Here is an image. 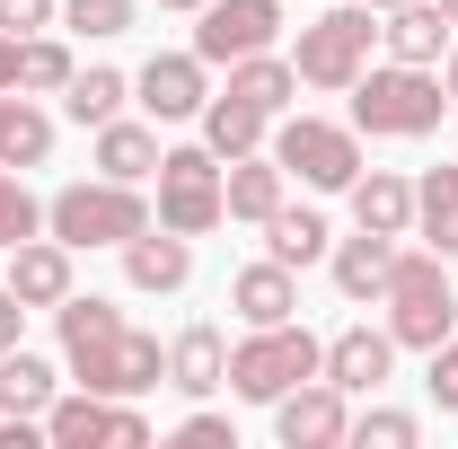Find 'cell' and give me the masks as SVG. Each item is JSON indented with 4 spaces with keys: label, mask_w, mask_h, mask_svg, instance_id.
Here are the masks:
<instances>
[{
    "label": "cell",
    "mask_w": 458,
    "mask_h": 449,
    "mask_svg": "<svg viewBox=\"0 0 458 449\" xmlns=\"http://www.w3.org/2000/svg\"><path fill=\"white\" fill-rule=\"evenodd\" d=\"M221 203H229V221H247V229H265L274 212L291 203V176L274 150H247V159H229L221 168Z\"/></svg>",
    "instance_id": "ac0fdd59"
},
{
    "label": "cell",
    "mask_w": 458,
    "mask_h": 449,
    "mask_svg": "<svg viewBox=\"0 0 458 449\" xmlns=\"http://www.w3.org/2000/svg\"><path fill=\"white\" fill-rule=\"evenodd\" d=\"M176 441H185V449H238V432H229V414H212V405H194V414L176 423Z\"/></svg>",
    "instance_id": "d590c367"
},
{
    "label": "cell",
    "mask_w": 458,
    "mask_h": 449,
    "mask_svg": "<svg viewBox=\"0 0 458 449\" xmlns=\"http://www.w3.org/2000/svg\"><path fill=\"white\" fill-rule=\"evenodd\" d=\"M388 265H397V238H379V229H352L327 247V274L352 309H379V291H388Z\"/></svg>",
    "instance_id": "d6986e66"
},
{
    "label": "cell",
    "mask_w": 458,
    "mask_h": 449,
    "mask_svg": "<svg viewBox=\"0 0 458 449\" xmlns=\"http://www.w3.org/2000/svg\"><path fill=\"white\" fill-rule=\"evenodd\" d=\"M194 123H203V150H212V159H247V150H265V132H274V114L265 106H247V97H229V89H212V106L194 114Z\"/></svg>",
    "instance_id": "cb8c5ba5"
},
{
    "label": "cell",
    "mask_w": 458,
    "mask_h": 449,
    "mask_svg": "<svg viewBox=\"0 0 458 449\" xmlns=\"http://www.w3.org/2000/svg\"><path fill=\"white\" fill-rule=\"evenodd\" d=\"M423 388H432V405L441 414H458V335L432 343V370H423Z\"/></svg>",
    "instance_id": "8d00e7d4"
},
{
    "label": "cell",
    "mask_w": 458,
    "mask_h": 449,
    "mask_svg": "<svg viewBox=\"0 0 458 449\" xmlns=\"http://www.w3.org/2000/svg\"><path fill=\"white\" fill-rule=\"evenodd\" d=\"M132 106L150 114V123H194V114L212 106V62L194 54H150L141 71H132Z\"/></svg>",
    "instance_id": "8fae6325"
},
{
    "label": "cell",
    "mask_w": 458,
    "mask_h": 449,
    "mask_svg": "<svg viewBox=\"0 0 458 449\" xmlns=\"http://www.w3.org/2000/svg\"><path fill=\"white\" fill-rule=\"evenodd\" d=\"M352 229L414 238V176H397V168H361V176H352Z\"/></svg>",
    "instance_id": "7402d4cb"
},
{
    "label": "cell",
    "mask_w": 458,
    "mask_h": 449,
    "mask_svg": "<svg viewBox=\"0 0 458 449\" xmlns=\"http://www.w3.org/2000/svg\"><path fill=\"white\" fill-rule=\"evenodd\" d=\"M62 361H71V388H98V396H150V388H168V343L141 335L132 318L106 326V335H89V343H71Z\"/></svg>",
    "instance_id": "52a82bcc"
},
{
    "label": "cell",
    "mask_w": 458,
    "mask_h": 449,
    "mask_svg": "<svg viewBox=\"0 0 458 449\" xmlns=\"http://www.w3.org/2000/svg\"><path fill=\"white\" fill-rule=\"evenodd\" d=\"M0 282H9L27 309H45V318L80 291V282H71V247H62L54 229H45V238H18V247H9V265H0Z\"/></svg>",
    "instance_id": "5bb4252c"
},
{
    "label": "cell",
    "mask_w": 458,
    "mask_h": 449,
    "mask_svg": "<svg viewBox=\"0 0 458 449\" xmlns=\"http://www.w3.org/2000/svg\"><path fill=\"white\" fill-rule=\"evenodd\" d=\"M450 18L432 9V0H397V9H379V54L388 62H423V71H441L450 62Z\"/></svg>",
    "instance_id": "e0dca14e"
},
{
    "label": "cell",
    "mask_w": 458,
    "mask_h": 449,
    "mask_svg": "<svg viewBox=\"0 0 458 449\" xmlns=\"http://www.w3.org/2000/svg\"><path fill=\"white\" fill-rule=\"evenodd\" d=\"M54 159V114L27 89H0V168H45Z\"/></svg>",
    "instance_id": "d4e9b609"
},
{
    "label": "cell",
    "mask_w": 458,
    "mask_h": 449,
    "mask_svg": "<svg viewBox=\"0 0 458 449\" xmlns=\"http://www.w3.org/2000/svg\"><path fill=\"white\" fill-rule=\"evenodd\" d=\"M361 9H397V0H361Z\"/></svg>",
    "instance_id": "7bdbcfd3"
},
{
    "label": "cell",
    "mask_w": 458,
    "mask_h": 449,
    "mask_svg": "<svg viewBox=\"0 0 458 449\" xmlns=\"http://www.w3.org/2000/svg\"><path fill=\"white\" fill-rule=\"evenodd\" d=\"M45 441L54 449H141L150 441V414H141V396L62 388L54 405H45Z\"/></svg>",
    "instance_id": "9c48e42d"
},
{
    "label": "cell",
    "mask_w": 458,
    "mask_h": 449,
    "mask_svg": "<svg viewBox=\"0 0 458 449\" xmlns=\"http://www.w3.org/2000/svg\"><path fill=\"white\" fill-rule=\"evenodd\" d=\"M159 203H150V221L176 229V238H212V229L229 221V203H221V159L203 150V141H176L168 159H159Z\"/></svg>",
    "instance_id": "ba28073f"
},
{
    "label": "cell",
    "mask_w": 458,
    "mask_h": 449,
    "mask_svg": "<svg viewBox=\"0 0 458 449\" xmlns=\"http://www.w3.org/2000/svg\"><path fill=\"white\" fill-rule=\"evenodd\" d=\"M114 256H123V282H132V291H150V300L194 282V238H176V229H159V221H150V229H132Z\"/></svg>",
    "instance_id": "9a60e30c"
},
{
    "label": "cell",
    "mask_w": 458,
    "mask_h": 449,
    "mask_svg": "<svg viewBox=\"0 0 458 449\" xmlns=\"http://www.w3.org/2000/svg\"><path fill=\"white\" fill-rule=\"evenodd\" d=\"M168 388L176 396H221L229 388V335H221V326H176V343H168Z\"/></svg>",
    "instance_id": "44dd1931"
},
{
    "label": "cell",
    "mask_w": 458,
    "mask_h": 449,
    "mask_svg": "<svg viewBox=\"0 0 458 449\" xmlns=\"http://www.w3.org/2000/svg\"><path fill=\"white\" fill-rule=\"evenodd\" d=\"M159 159H168V141H159V123L141 114H114V123H98V150H89V168L98 176H123V185H150L159 176Z\"/></svg>",
    "instance_id": "ffe728a7"
},
{
    "label": "cell",
    "mask_w": 458,
    "mask_h": 449,
    "mask_svg": "<svg viewBox=\"0 0 458 449\" xmlns=\"http://www.w3.org/2000/svg\"><path fill=\"white\" fill-rule=\"evenodd\" d=\"M414 238L458 265V168H423L414 176Z\"/></svg>",
    "instance_id": "484cf974"
},
{
    "label": "cell",
    "mask_w": 458,
    "mask_h": 449,
    "mask_svg": "<svg viewBox=\"0 0 458 449\" xmlns=\"http://www.w3.org/2000/svg\"><path fill=\"white\" fill-rule=\"evenodd\" d=\"M106 326H123V309H114V300H98V291H71V300L54 309L62 352H71V343H89V335H106Z\"/></svg>",
    "instance_id": "836d02e7"
},
{
    "label": "cell",
    "mask_w": 458,
    "mask_h": 449,
    "mask_svg": "<svg viewBox=\"0 0 458 449\" xmlns=\"http://www.w3.org/2000/svg\"><path fill=\"white\" fill-rule=\"evenodd\" d=\"M318 361H327V335H309L300 318L247 326V335L229 343V396H238V405H274V396H291L300 379H318Z\"/></svg>",
    "instance_id": "5b68a950"
},
{
    "label": "cell",
    "mask_w": 458,
    "mask_h": 449,
    "mask_svg": "<svg viewBox=\"0 0 458 449\" xmlns=\"http://www.w3.org/2000/svg\"><path fill=\"white\" fill-rule=\"evenodd\" d=\"M309 9H318V0H309Z\"/></svg>",
    "instance_id": "ee69618b"
},
{
    "label": "cell",
    "mask_w": 458,
    "mask_h": 449,
    "mask_svg": "<svg viewBox=\"0 0 458 449\" xmlns=\"http://www.w3.org/2000/svg\"><path fill=\"white\" fill-rule=\"evenodd\" d=\"M45 229H54L71 256H89V247H123L132 229H150V194L123 185V176H80V185L45 194Z\"/></svg>",
    "instance_id": "277c9868"
},
{
    "label": "cell",
    "mask_w": 458,
    "mask_h": 449,
    "mask_svg": "<svg viewBox=\"0 0 458 449\" xmlns=\"http://www.w3.org/2000/svg\"><path fill=\"white\" fill-rule=\"evenodd\" d=\"M379 54V9H361V0H318V18L300 27V45H291V71H300V89H327L344 97L361 71Z\"/></svg>",
    "instance_id": "3957f363"
},
{
    "label": "cell",
    "mask_w": 458,
    "mask_h": 449,
    "mask_svg": "<svg viewBox=\"0 0 458 449\" xmlns=\"http://www.w3.org/2000/svg\"><path fill=\"white\" fill-rule=\"evenodd\" d=\"M123 106H132V80H123V71H106V62L71 71V89H62V114H71L80 132H98V123H114Z\"/></svg>",
    "instance_id": "83f0119b"
},
{
    "label": "cell",
    "mask_w": 458,
    "mask_h": 449,
    "mask_svg": "<svg viewBox=\"0 0 458 449\" xmlns=\"http://www.w3.org/2000/svg\"><path fill=\"white\" fill-rule=\"evenodd\" d=\"M432 9H441V18H450V27H458V0H432Z\"/></svg>",
    "instance_id": "b9f144b4"
},
{
    "label": "cell",
    "mask_w": 458,
    "mask_h": 449,
    "mask_svg": "<svg viewBox=\"0 0 458 449\" xmlns=\"http://www.w3.org/2000/svg\"><path fill=\"white\" fill-rule=\"evenodd\" d=\"M0 89H18V36H0Z\"/></svg>",
    "instance_id": "f35d334b"
},
{
    "label": "cell",
    "mask_w": 458,
    "mask_h": 449,
    "mask_svg": "<svg viewBox=\"0 0 458 449\" xmlns=\"http://www.w3.org/2000/svg\"><path fill=\"white\" fill-rule=\"evenodd\" d=\"M27 318H36V309H27V300L0 282V352H9V343H27Z\"/></svg>",
    "instance_id": "74e56055"
},
{
    "label": "cell",
    "mask_w": 458,
    "mask_h": 449,
    "mask_svg": "<svg viewBox=\"0 0 458 449\" xmlns=\"http://www.w3.org/2000/svg\"><path fill=\"white\" fill-rule=\"evenodd\" d=\"M318 379H335L344 396H379L388 379H397V335H388V326H335Z\"/></svg>",
    "instance_id": "4fadbf2b"
},
{
    "label": "cell",
    "mask_w": 458,
    "mask_h": 449,
    "mask_svg": "<svg viewBox=\"0 0 458 449\" xmlns=\"http://www.w3.org/2000/svg\"><path fill=\"white\" fill-rule=\"evenodd\" d=\"M327 247H335V221H327L318 203H283V212L265 221V256H274V265H291V274L327 265Z\"/></svg>",
    "instance_id": "603a6c76"
},
{
    "label": "cell",
    "mask_w": 458,
    "mask_h": 449,
    "mask_svg": "<svg viewBox=\"0 0 458 449\" xmlns=\"http://www.w3.org/2000/svg\"><path fill=\"white\" fill-rule=\"evenodd\" d=\"M71 71H80V54H71V36H18V89L27 97H62L71 89Z\"/></svg>",
    "instance_id": "f546056e"
},
{
    "label": "cell",
    "mask_w": 458,
    "mask_h": 449,
    "mask_svg": "<svg viewBox=\"0 0 458 449\" xmlns=\"http://www.w3.org/2000/svg\"><path fill=\"white\" fill-rule=\"evenodd\" d=\"M62 27V0H0V36H45Z\"/></svg>",
    "instance_id": "e575fe53"
},
{
    "label": "cell",
    "mask_w": 458,
    "mask_h": 449,
    "mask_svg": "<svg viewBox=\"0 0 458 449\" xmlns=\"http://www.w3.org/2000/svg\"><path fill=\"white\" fill-rule=\"evenodd\" d=\"M441 114H450V89L423 62H370L352 80V132L361 141H423V132H441Z\"/></svg>",
    "instance_id": "6da1fadb"
},
{
    "label": "cell",
    "mask_w": 458,
    "mask_h": 449,
    "mask_svg": "<svg viewBox=\"0 0 458 449\" xmlns=\"http://www.w3.org/2000/svg\"><path fill=\"white\" fill-rule=\"evenodd\" d=\"M62 27H71L80 45H114V36L141 27V0H62Z\"/></svg>",
    "instance_id": "4dcf8cb0"
},
{
    "label": "cell",
    "mask_w": 458,
    "mask_h": 449,
    "mask_svg": "<svg viewBox=\"0 0 458 449\" xmlns=\"http://www.w3.org/2000/svg\"><path fill=\"white\" fill-rule=\"evenodd\" d=\"M159 9H185V18H194V9H203V0H159Z\"/></svg>",
    "instance_id": "60d3db41"
},
{
    "label": "cell",
    "mask_w": 458,
    "mask_h": 449,
    "mask_svg": "<svg viewBox=\"0 0 458 449\" xmlns=\"http://www.w3.org/2000/svg\"><path fill=\"white\" fill-rule=\"evenodd\" d=\"M283 18H291V0H203L194 9V54L212 71H229L247 54H274L283 45Z\"/></svg>",
    "instance_id": "30bf717a"
},
{
    "label": "cell",
    "mask_w": 458,
    "mask_h": 449,
    "mask_svg": "<svg viewBox=\"0 0 458 449\" xmlns=\"http://www.w3.org/2000/svg\"><path fill=\"white\" fill-rule=\"evenodd\" d=\"M344 441H352V449H414V441H423V414H405V405H379V396H370V405L352 414Z\"/></svg>",
    "instance_id": "d6a6232c"
},
{
    "label": "cell",
    "mask_w": 458,
    "mask_h": 449,
    "mask_svg": "<svg viewBox=\"0 0 458 449\" xmlns=\"http://www.w3.org/2000/svg\"><path fill=\"white\" fill-rule=\"evenodd\" d=\"M379 326L397 335V352H432V343L458 335V291H450V256H432V247H397V265H388V291H379Z\"/></svg>",
    "instance_id": "7a4b0ae2"
},
{
    "label": "cell",
    "mask_w": 458,
    "mask_h": 449,
    "mask_svg": "<svg viewBox=\"0 0 458 449\" xmlns=\"http://www.w3.org/2000/svg\"><path fill=\"white\" fill-rule=\"evenodd\" d=\"M265 150H274L283 176H300L309 194H352V176L370 168V159H361V132L335 123V114H274Z\"/></svg>",
    "instance_id": "8992f818"
},
{
    "label": "cell",
    "mask_w": 458,
    "mask_h": 449,
    "mask_svg": "<svg viewBox=\"0 0 458 449\" xmlns=\"http://www.w3.org/2000/svg\"><path fill=\"white\" fill-rule=\"evenodd\" d=\"M229 97H247V106H265V114H291V97H300V71H291V54L274 45V54L229 62Z\"/></svg>",
    "instance_id": "f1b7e54d"
},
{
    "label": "cell",
    "mask_w": 458,
    "mask_h": 449,
    "mask_svg": "<svg viewBox=\"0 0 458 449\" xmlns=\"http://www.w3.org/2000/svg\"><path fill=\"white\" fill-rule=\"evenodd\" d=\"M18 238H45V194L27 185V168H0V256Z\"/></svg>",
    "instance_id": "1f68e13d"
},
{
    "label": "cell",
    "mask_w": 458,
    "mask_h": 449,
    "mask_svg": "<svg viewBox=\"0 0 458 449\" xmlns=\"http://www.w3.org/2000/svg\"><path fill=\"white\" fill-rule=\"evenodd\" d=\"M229 318H238V326H283V318H300V274L274 265V256L238 265V274H229Z\"/></svg>",
    "instance_id": "2e32d148"
},
{
    "label": "cell",
    "mask_w": 458,
    "mask_h": 449,
    "mask_svg": "<svg viewBox=\"0 0 458 449\" xmlns=\"http://www.w3.org/2000/svg\"><path fill=\"white\" fill-rule=\"evenodd\" d=\"M441 89H450V106H458V45H450V62H441Z\"/></svg>",
    "instance_id": "ab89813d"
},
{
    "label": "cell",
    "mask_w": 458,
    "mask_h": 449,
    "mask_svg": "<svg viewBox=\"0 0 458 449\" xmlns=\"http://www.w3.org/2000/svg\"><path fill=\"white\" fill-rule=\"evenodd\" d=\"M265 414H274V441L283 449H344V432H352V396H344L335 379H300V388L274 396Z\"/></svg>",
    "instance_id": "7c38bea8"
},
{
    "label": "cell",
    "mask_w": 458,
    "mask_h": 449,
    "mask_svg": "<svg viewBox=\"0 0 458 449\" xmlns=\"http://www.w3.org/2000/svg\"><path fill=\"white\" fill-rule=\"evenodd\" d=\"M54 396H62V370L45 361V352H27V343L0 352V414H36V423H45Z\"/></svg>",
    "instance_id": "4316f807"
}]
</instances>
